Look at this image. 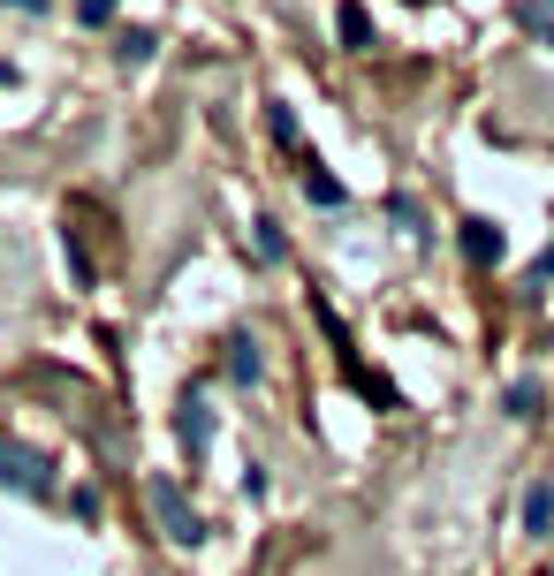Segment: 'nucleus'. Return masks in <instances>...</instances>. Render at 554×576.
<instances>
[{"label": "nucleus", "mask_w": 554, "mask_h": 576, "mask_svg": "<svg viewBox=\"0 0 554 576\" xmlns=\"http://www.w3.org/2000/svg\"><path fill=\"white\" fill-rule=\"evenodd\" d=\"M532 410H540V387L517 380V387H509V418H532Z\"/></svg>", "instance_id": "10"}, {"label": "nucleus", "mask_w": 554, "mask_h": 576, "mask_svg": "<svg viewBox=\"0 0 554 576\" xmlns=\"http://www.w3.org/2000/svg\"><path fill=\"white\" fill-rule=\"evenodd\" d=\"M304 197H312V205H342V182H335L320 159H304Z\"/></svg>", "instance_id": "7"}, {"label": "nucleus", "mask_w": 554, "mask_h": 576, "mask_svg": "<svg viewBox=\"0 0 554 576\" xmlns=\"http://www.w3.org/2000/svg\"><path fill=\"white\" fill-rule=\"evenodd\" d=\"M258 259H266V266L281 259V228H274V220H258Z\"/></svg>", "instance_id": "11"}, {"label": "nucleus", "mask_w": 554, "mask_h": 576, "mask_svg": "<svg viewBox=\"0 0 554 576\" xmlns=\"http://www.w3.org/2000/svg\"><path fill=\"white\" fill-rule=\"evenodd\" d=\"M115 8H122V0H76V15H84V23H115Z\"/></svg>", "instance_id": "12"}, {"label": "nucleus", "mask_w": 554, "mask_h": 576, "mask_svg": "<svg viewBox=\"0 0 554 576\" xmlns=\"http://www.w3.org/2000/svg\"><path fill=\"white\" fill-rule=\"evenodd\" d=\"M258 372H266V357H258V341H228V380H243V387H251Z\"/></svg>", "instance_id": "8"}, {"label": "nucleus", "mask_w": 554, "mask_h": 576, "mask_svg": "<svg viewBox=\"0 0 554 576\" xmlns=\"http://www.w3.org/2000/svg\"><path fill=\"white\" fill-rule=\"evenodd\" d=\"M502 251H509V236H502L494 220H463V259H471V266H494Z\"/></svg>", "instance_id": "3"}, {"label": "nucleus", "mask_w": 554, "mask_h": 576, "mask_svg": "<svg viewBox=\"0 0 554 576\" xmlns=\"http://www.w3.org/2000/svg\"><path fill=\"white\" fill-rule=\"evenodd\" d=\"M0 485H15V493L46 501V493H53V463H46V455H31V447H0Z\"/></svg>", "instance_id": "1"}, {"label": "nucleus", "mask_w": 554, "mask_h": 576, "mask_svg": "<svg viewBox=\"0 0 554 576\" xmlns=\"http://www.w3.org/2000/svg\"><path fill=\"white\" fill-rule=\"evenodd\" d=\"M15 8H46V0H15Z\"/></svg>", "instance_id": "13"}, {"label": "nucleus", "mask_w": 554, "mask_h": 576, "mask_svg": "<svg viewBox=\"0 0 554 576\" xmlns=\"http://www.w3.org/2000/svg\"><path fill=\"white\" fill-rule=\"evenodd\" d=\"M183 447H190V455H205V447H213V410H205L197 395L183 403Z\"/></svg>", "instance_id": "5"}, {"label": "nucleus", "mask_w": 554, "mask_h": 576, "mask_svg": "<svg viewBox=\"0 0 554 576\" xmlns=\"http://www.w3.org/2000/svg\"><path fill=\"white\" fill-rule=\"evenodd\" d=\"M153 508H160V524H168L176 547H197V539H205V524H197V508H183L176 478H153Z\"/></svg>", "instance_id": "2"}, {"label": "nucleus", "mask_w": 554, "mask_h": 576, "mask_svg": "<svg viewBox=\"0 0 554 576\" xmlns=\"http://www.w3.org/2000/svg\"><path fill=\"white\" fill-rule=\"evenodd\" d=\"M547 524H554V485L540 478V485L525 493V531H532V539H547Z\"/></svg>", "instance_id": "6"}, {"label": "nucleus", "mask_w": 554, "mask_h": 576, "mask_svg": "<svg viewBox=\"0 0 554 576\" xmlns=\"http://www.w3.org/2000/svg\"><path fill=\"white\" fill-rule=\"evenodd\" d=\"M335 23H342V46H365V38H372V23H365V8H358V0H342V15H335Z\"/></svg>", "instance_id": "9"}, {"label": "nucleus", "mask_w": 554, "mask_h": 576, "mask_svg": "<svg viewBox=\"0 0 554 576\" xmlns=\"http://www.w3.org/2000/svg\"><path fill=\"white\" fill-rule=\"evenodd\" d=\"M153 46H160V31H145V23H130V31L115 38V53H122V69H145V61H153Z\"/></svg>", "instance_id": "4"}]
</instances>
